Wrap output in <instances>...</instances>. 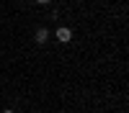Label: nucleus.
<instances>
[{
	"mask_svg": "<svg viewBox=\"0 0 129 113\" xmlns=\"http://www.w3.org/2000/svg\"><path fill=\"white\" fill-rule=\"evenodd\" d=\"M3 113H13V110H3Z\"/></svg>",
	"mask_w": 129,
	"mask_h": 113,
	"instance_id": "4",
	"label": "nucleus"
},
{
	"mask_svg": "<svg viewBox=\"0 0 129 113\" xmlns=\"http://www.w3.org/2000/svg\"><path fill=\"white\" fill-rule=\"evenodd\" d=\"M34 3H39V5H49L52 0H34Z\"/></svg>",
	"mask_w": 129,
	"mask_h": 113,
	"instance_id": "3",
	"label": "nucleus"
},
{
	"mask_svg": "<svg viewBox=\"0 0 129 113\" xmlns=\"http://www.w3.org/2000/svg\"><path fill=\"white\" fill-rule=\"evenodd\" d=\"M47 39H49V28L39 26L36 28V44H47Z\"/></svg>",
	"mask_w": 129,
	"mask_h": 113,
	"instance_id": "2",
	"label": "nucleus"
},
{
	"mask_svg": "<svg viewBox=\"0 0 129 113\" xmlns=\"http://www.w3.org/2000/svg\"><path fill=\"white\" fill-rule=\"evenodd\" d=\"M57 41H62V44L72 41V28H67V26H59V28H57Z\"/></svg>",
	"mask_w": 129,
	"mask_h": 113,
	"instance_id": "1",
	"label": "nucleus"
}]
</instances>
